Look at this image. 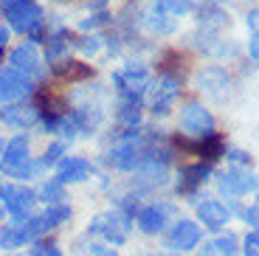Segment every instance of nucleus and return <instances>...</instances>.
Returning <instances> with one entry per match:
<instances>
[{"label": "nucleus", "mask_w": 259, "mask_h": 256, "mask_svg": "<svg viewBox=\"0 0 259 256\" xmlns=\"http://www.w3.org/2000/svg\"><path fill=\"white\" fill-rule=\"evenodd\" d=\"M6 20L12 23L14 31L26 34L31 39L42 37V26H46V12L31 3V6H23V9H14V12H6Z\"/></svg>", "instance_id": "nucleus-12"}, {"label": "nucleus", "mask_w": 259, "mask_h": 256, "mask_svg": "<svg viewBox=\"0 0 259 256\" xmlns=\"http://www.w3.org/2000/svg\"><path fill=\"white\" fill-rule=\"evenodd\" d=\"M194 211H197V223H203V228L208 231H223L228 225V220H231V208L226 203H220L217 197L197 200Z\"/></svg>", "instance_id": "nucleus-13"}, {"label": "nucleus", "mask_w": 259, "mask_h": 256, "mask_svg": "<svg viewBox=\"0 0 259 256\" xmlns=\"http://www.w3.org/2000/svg\"><path fill=\"white\" fill-rule=\"evenodd\" d=\"M245 26L251 28V34H259V9H253V12H248V17H245Z\"/></svg>", "instance_id": "nucleus-27"}, {"label": "nucleus", "mask_w": 259, "mask_h": 256, "mask_svg": "<svg viewBox=\"0 0 259 256\" xmlns=\"http://www.w3.org/2000/svg\"><path fill=\"white\" fill-rule=\"evenodd\" d=\"M91 256H118L113 248H104V245H93L91 248Z\"/></svg>", "instance_id": "nucleus-29"}, {"label": "nucleus", "mask_w": 259, "mask_h": 256, "mask_svg": "<svg viewBox=\"0 0 259 256\" xmlns=\"http://www.w3.org/2000/svg\"><path fill=\"white\" fill-rule=\"evenodd\" d=\"M113 84H116V93L121 96V104L141 107V99L152 88V73L141 62H127L113 73Z\"/></svg>", "instance_id": "nucleus-1"}, {"label": "nucleus", "mask_w": 259, "mask_h": 256, "mask_svg": "<svg viewBox=\"0 0 259 256\" xmlns=\"http://www.w3.org/2000/svg\"><path fill=\"white\" fill-rule=\"evenodd\" d=\"M31 256H62V250H59L54 242H46V245H39Z\"/></svg>", "instance_id": "nucleus-26"}, {"label": "nucleus", "mask_w": 259, "mask_h": 256, "mask_svg": "<svg viewBox=\"0 0 259 256\" xmlns=\"http://www.w3.org/2000/svg\"><path fill=\"white\" fill-rule=\"evenodd\" d=\"M6 42H9V28H0V54H3Z\"/></svg>", "instance_id": "nucleus-31"}, {"label": "nucleus", "mask_w": 259, "mask_h": 256, "mask_svg": "<svg viewBox=\"0 0 259 256\" xmlns=\"http://www.w3.org/2000/svg\"><path fill=\"white\" fill-rule=\"evenodd\" d=\"M172 214H175V205L169 203V200H152V203L138 208V214H136L138 231H141V234H149V237H152V234H161V231H166Z\"/></svg>", "instance_id": "nucleus-8"}, {"label": "nucleus", "mask_w": 259, "mask_h": 256, "mask_svg": "<svg viewBox=\"0 0 259 256\" xmlns=\"http://www.w3.org/2000/svg\"><path fill=\"white\" fill-rule=\"evenodd\" d=\"M149 93V107L155 115H166L169 110L175 107L178 96H181V79H175L172 73H163L158 76V82H152Z\"/></svg>", "instance_id": "nucleus-10"}, {"label": "nucleus", "mask_w": 259, "mask_h": 256, "mask_svg": "<svg viewBox=\"0 0 259 256\" xmlns=\"http://www.w3.org/2000/svg\"><path fill=\"white\" fill-rule=\"evenodd\" d=\"M203 248L211 256H237L240 253V239L234 237L231 231H226V234H217L214 239H208Z\"/></svg>", "instance_id": "nucleus-19"}, {"label": "nucleus", "mask_w": 259, "mask_h": 256, "mask_svg": "<svg viewBox=\"0 0 259 256\" xmlns=\"http://www.w3.org/2000/svg\"><path fill=\"white\" fill-rule=\"evenodd\" d=\"M9 71H14L17 76L28 79L31 84H37L39 79H42V57H39V51L31 42H23V45H17L12 51V57H9Z\"/></svg>", "instance_id": "nucleus-9"}, {"label": "nucleus", "mask_w": 259, "mask_h": 256, "mask_svg": "<svg viewBox=\"0 0 259 256\" xmlns=\"http://www.w3.org/2000/svg\"><path fill=\"white\" fill-rule=\"evenodd\" d=\"M46 231H51L46 223V217H42V214H31L28 220H20V223H12V225H6V228H0V248L17 250V248H23V245L39 239Z\"/></svg>", "instance_id": "nucleus-3"}, {"label": "nucleus", "mask_w": 259, "mask_h": 256, "mask_svg": "<svg viewBox=\"0 0 259 256\" xmlns=\"http://www.w3.org/2000/svg\"><path fill=\"white\" fill-rule=\"evenodd\" d=\"M228 158H231V160H234V163H248V160H251V158H248V155H245V152H237V149H234V152H231V155H228Z\"/></svg>", "instance_id": "nucleus-30"}, {"label": "nucleus", "mask_w": 259, "mask_h": 256, "mask_svg": "<svg viewBox=\"0 0 259 256\" xmlns=\"http://www.w3.org/2000/svg\"><path fill=\"white\" fill-rule=\"evenodd\" d=\"M242 220H245V225L251 231H259V194H256V200H253L251 205H248V208H242Z\"/></svg>", "instance_id": "nucleus-24"}, {"label": "nucleus", "mask_w": 259, "mask_h": 256, "mask_svg": "<svg viewBox=\"0 0 259 256\" xmlns=\"http://www.w3.org/2000/svg\"><path fill=\"white\" fill-rule=\"evenodd\" d=\"M203 239V231H200V223H194V220H175V223L166 228L163 234V245H166L172 253H189L200 245Z\"/></svg>", "instance_id": "nucleus-6"}, {"label": "nucleus", "mask_w": 259, "mask_h": 256, "mask_svg": "<svg viewBox=\"0 0 259 256\" xmlns=\"http://www.w3.org/2000/svg\"><path fill=\"white\" fill-rule=\"evenodd\" d=\"M211 3H220V0H211Z\"/></svg>", "instance_id": "nucleus-36"}, {"label": "nucleus", "mask_w": 259, "mask_h": 256, "mask_svg": "<svg viewBox=\"0 0 259 256\" xmlns=\"http://www.w3.org/2000/svg\"><path fill=\"white\" fill-rule=\"evenodd\" d=\"M242 253H245V256H259V231H248V234H245Z\"/></svg>", "instance_id": "nucleus-25"}, {"label": "nucleus", "mask_w": 259, "mask_h": 256, "mask_svg": "<svg viewBox=\"0 0 259 256\" xmlns=\"http://www.w3.org/2000/svg\"><path fill=\"white\" fill-rule=\"evenodd\" d=\"M37 118H39V113L31 104H6V107L0 110V121L14 130L31 127V124H37Z\"/></svg>", "instance_id": "nucleus-16"}, {"label": "nucleus", "mask_w": 259, "mask_h": 256, "mask_svg": "<svg viewBox=\"0 0 259 256\" xmlns=\"http://www.w3.org/2000/svg\"><path fill=\"white\" fill-rule=\"evenodd\" d=\"M3 149H6V144H3V138H0V155H3Z\"/></svg>", "instance_id": "nucleus-35"}, {"label": "nucleus", "mask_w": 259, "mask_h": 256, "mask_svg": "<svg viewBox=\"0 0 259 256\" xmlns=\"http://www.w3.org/2000/svg\"><path fill=\"white\" fill-rule=\"evenodd\" d=\"M28 93H34V84L28 82V79L17 76L14 71H0V104L6 102H14V99H23L28 96Z\"/></svg>", "instance_id": "nucleus-15"}, {"label": "nucleus", "mask_w": 259, "mask_h": 256, "mask_svg": "<svg viewBox=\"0 0 259 256\" xmlns=\"http://www.w3.org/2000/svg\"><path fill=\"white\" fill-rule=\"evenodd\" d=\"M259 186V178L256 175H251L248 169H240V166H231L226 169V172H220V178H217V189H220V194L226 200H240L245 197V194L256 192Z\"/></svg>", "instance_id": "nucleus-7"}, {"label": "nucleus", "mask_w": 259, "mask_h": 256, "mask_svg": "<svg viewBox=\"0 0 259 256\" xmlns=\"http://www.w3.org/2000/svg\"><path fill=\"white\" fill-rule=\"evenodd\" d=\"M197 256H211V253H208V250H206V248H203V250H200V253H197Z\"/></svg>", "instance_id": "nucleus-33"}, {"label": "nucleus", "mask_w": 259, "mask_h": 256, "mask_svg": "<svg viewBox=\"0 0 259 256\" xmlns=\"http://www.w3.org/2000/svg\"><path fill=\"white\" fill-rule=\"evenodd\" d=\"M0 203L14 223H20V220H28L34 214L37 192L23 183H0Z\"/></svg>", "instance_id": "nucleus-5"}, {"label": "nucleus", "mask_w": 259, "mask_h": 256, "mask_svg": "<svg viewBox=\"0 0 259 256\" xmlns=\"http://www.w3.org/2000/svg\"><path fill=\"white\" fill-rule=\"evenodd\" d=\"M248 54H251V59L259 62V34H251V39H248Z\"/></svg>", "instance_id": "nucleus-28"}, {"label": "nucleus", "mask_w": 259, "mask_h": 256, "mask_svg": "<svg viewBox=\"0 0 259 256\" xmlns=\"http://www.w3.org/2000/svg\"><path fill=\"white\" fill-rule=\"evenodd\" d=\"M130 228H133V223H130L127 214L113 208V211L93 217V223L88 225V237H102L110 245H124L130 239Z\"/></svg>", "instance_id": "nucleus-4"}, {"label": "nucleus", "mask_w": 259, "mask_h": 256, "mask_svg": "<svg viewBox=\"0 0 259 256\" xmlns=\"http://www.w3.org/2000/svg\"><path fill=\"white\" fill-rule=\"evenodd\" d=\"M62 152H65V144H62V141L51 144V147L46 149V155H42V160H39V166H42V169H46V166H57L59 160L65 158Z\"/></svg>", "instance_id": "nucleus-23"}, {"label": "nucleus", "mask_w": 259, "mask_h": 256, "mask_svg": "<svg viewBox=\"0 0 259 256\" xmlns=\"http://www.w3.org/2000/svg\"><path fill=\"white\" fill-rule=\"evenodd\" d=\"M141 23L152 34H169V31H175V23H172V20H166V17H161V14H155V12H147Z\"/></svg>", "instance_id": "nucleus-22"}, {"label": "nucleus", "mask_w": 259, "mask_h": 256, "mask_svg": "<svg viewBox=\"0 0 259 256\" xmlns=\"http://www.w3.org/2000/svg\"><path fill=\"white\" fill-rule=\"evenodd\" d=\"M91 172H93V166L88 158H82V155H65L57 163V178L54 180H59L62 186L65 183H82V180L91 178Z\"/></svg>", "instance_id": "nucleus-14"}, {"label": "nucleus", "mask_w": 259, "mask_h": 256, "mask_svg": "<svg viewBox=\"0 0 259 256\" xmlns=\"http://www.w3.org/2000/svg\"><path fill=\"white\" fill-rule=\"evenodd\" d=\"M197 88H200L203 93H208V96L220 99L228 90V73L223 71V68H217V65H211V68L197 73Z\"/></svg>", "instance_id": "nucleus-18"}, {"label": "nucleus", "mask_w": 259, "mask_h": 256, "mask_svg": "<svg viewBox=\"0 0 259 256\" xmlns=\"http://www.w3.org/2000/svg\"><path fill=\"white\" fill-rule=\"evenodd\" d=\"M39 197H42V203H46V205H59L65 200L62 183H59V180H46L42 189H39Z\"/></svg>", "instance_id": "nucleus-21"}, {"label": "nucleus", "mask_w": 259, "mask_h": 256, "mask_svg": "<svg viewBox=\"0 0 259 256\" xmlns=\"http://www.w3.org/2000/svg\"><path fill=\"white\" fill-rule=\"evenodd\" d=\"M192 0H152V6H149V12L161 14V17L172 20V17H183V14L192 12Z\"/></svg>", "instance_id": "nucleus-20"}, {"label": "nucleus", "mask_w": 259, "mask_h": 256, "mask_svg": "<svg viewBox=\"0 0 259 256\" xmlns=\"http://www.w3.org/2000/svg\"><path fill=\"white\" fill-rule=\"evenodd\" d=\"M149 256H181V253H166V250H161V253H149Z\"/></svg>", "instance_id": "nucleus-32"}, {"label": "nucleus", "mask_w": 259, "mask_h": 256, "mask_svg": "<svg viewBox=\"0 0 259 256\" xmlns=\"http://www.w3.org/2000/svg\"><path fill=\"white\" fill-rule=\"evenodd\" d=\"M181 130L192 138H208L214 135V115L200 102H186L181 110Z\"/></svg>", "instance_id": "nucleus-11"}, {"label": "nucleus", "mask_w": 259, "mask_h": 256, "mask_svg": "<svg viewBox=\"0 0 259 256\" xmlns=\"http://www.w3.org/2000/svg\"><path fill=\"white\" fill-rule=\"evenodd\" d=\"M39 163L31 160V152H28V138L26 135H14L12 141L6 144L3 155H0V172L6 178H37L39 175Z\"/></svg>", "instance_id": "nucleus-2"}, {"label": "nucleus", "mask_w": 259, "mask_h": 256, "mask_svg": "<svg viewBox=\"0 0 259 256\" xmlns=\"http://www.w3.org/2000/svg\"><path fill=\"white\" fill-rule=\"evenodd\" d=\"M3 214H6V208H3V203H0V220H3Z\"/></svg>", "instance_id": "nucleus-34"}, {"label": "nucleus", "mask_w": 259, "mask_h": 256, "mask_svg": "<svg viewBox=\"0 0 259 256\" xmlns=\"http://www.w3.org/2000/svg\"><path fill=\"white\" fill-rule=\"evenodd\" d=\"M211 175V163L200 160V163H192V166L181 169V180H178V192L181 194H194Z\"/></svg>", "instance_id": "nucleus-17"}]
</instances>
